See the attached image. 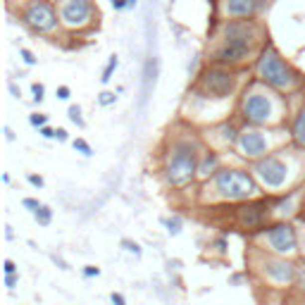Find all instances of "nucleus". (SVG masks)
<instances>
[{
  "label": "nucleus",
  "instance_id": "42",
  "mask_svg": "<svg viewBox=\"0 0 305 305\" xmlns=\"http://www.w3.org/2000/svg\"><path fill=\"white\" fill-rule=\"evenodd\" d=\"M5 236H7V241L14 239V231H12V227H5Z\"/></svg>",
  "mask_w": 305,
  "mask_h": 305
},
{
  "label": "nucleus",
  "instance_id": "20",
  "mask_svg": "<svg viewBox=\"0 0 305 305\" xmlns=\"http://www.w3.org/2000/svg\"><path fill=\"white\" fill-rule=\"evenodd\" d=\"M33 219H36L41 227H48V224L53 222V210H50L48 205H41L36 212H33Z\"/></svg>",
  "mask_w": 305,
  "mask_h": 305
},
{
  "label": "nucleus",
  "instance_id": "35",
  "mask_svg": "<svg viewBox=\"0 0 305 305\" xmlns=\"http://www.w3.org/2000/svg\"><path fill=\"white\" fill-rule=\"evenodd\" d=\"M100 274V267H96V265H86L84 267V277L86 279H93V277H98Z\"/></svg>",
  "mask_w": 305,
  "mask_h": 305
},
{
  "label": "nucleus",
  "instance_id": "4",
  "mask_svg": "<svg viewBox=\"0 0 305 305\" xmlns=\"http://www.w3.org/2000/svg\"><path fill=\"white\" fill-rule=\"evenodd\" d=\"M296 148V146H294ZM251 172L255 174V179L260 181V186L265 188L267 196H279L286 193V188L294 184L296 174H298V167H301V148H296L294 152L279 151L265 155L260 160L248 164Z\"/></svg>",
  "mask_w": 305,
  "mask_h": 305
},
{
  "label": "nucleus",
  "instance_id": "5",
  "mask_svg": "<svg viewBox=\"0 0 305 305\" xmlns=\"http://www.w3.org/2000/svg\"><path fill=\"white\" fill-rule=\"evenodd\" d=\"M212 200L219 203H246L265 196V188L255 179L251 167H222L212 179L203 181Z\"/></svg>",
  "mask_w": 305,
  "mask_h": 305
},
{
  "label": "nucleus",
  "instance_id": "18",
  "mask_svg": "<svg viewBox=\"0 0 305 305\" xmlns=\"http://www.w3.org/2000/svg\"><path fill=\"white\" fill-rule=\"evenodd\" d=\"M162 224L167 229V234L169 236H176V234H181V229H184V222L179 215H169V217H162Z\"/></svg>",
  "mask_w": 305,
  "mask_h": 305
},
{
  "label": "nucleus",
  "instance_id": "8",
  "mask_svg": "<svg viewBox=\"0 0 305 305\" xmlns=\"http://www.w3.org/2000/svg\"><path fill=\"white\" fill-rule=\"evenodd\" d=\"M286 141H291V136H289V131L282 134L279 127H248V124H243L234 151L239 152L243 160L255 162V160H260L265 155L279 151L282 143Z\"/></svg>",
  "mask_w": 305,
  "mask_h": 305
},
{
  "label": "nucleus",
  "instance_id": "14",
  "mask_svg": "<svg viewBox=\"0 0 305 305\" xmlns=\"http://www.w3.org/2000/svg\"><path fill=\"white\" fill-rule=\"evenodd\" d=\"M207 134H210V141L217 143V151H224V148H234V146H236L241 127L231 120H222V122H217V124H212Z\"/></svg>",
  "mask_w": 305,
  "mask_h": 305
},
{
  "label": "nucleus",
  "instance_id": "38",
  "mask_svg": "<svg viewBox=\"0 0 305 305\" xmlns=\"http://www.w3.org/2000/svg\"><path fill=\"white\" fill-rule=\"evenodd\" d=\"M2 270H5V274H17V265L7 258V260L2 262Z\"/></svg>",
  "mask_w": 305,
  "mask_h": 305
},
{
  "label": "nucleus",
  "instance_id": "28",
  "mask_svg": "<svg viewBox=\"0 0 305 305\" xmlns=\"http://www.w3.org/2000/svg\"><path fill=\"white\" fill-rule=\"evenodd\" d=\"M117 103V96H115V91H103L98 96V105L103 108H108V105H115Z\"/></svg>",
  "mask_w": 305,
  "mask_h": 305
},
{
  "label": "nucleus",
  "instance_id": "36",
  "mask_svg": "<svg viewBox=\"0 0 305 305\" xmlns=\"http://www.w3.org/2000/svg\"><path fill=\"white\" fill-rule=\"evenodd\" d=\"M110 301H112V305H127V298H124L120 291H112V294H110Z\"/></svg>",
  "mask_w": 305,
  "mask_h": 305
},
{
  "label": "nucleus",
  "instance_id": "44",
  "mask_svg": "<svg viewBox=\"0 0 305 305\" xmlns=\"http://www.w3.org/2000/svg\"><path fill=\"white\" fill-rule=\"evenodd\" d=\"M303 253H305V248H303Z\"/></svg>",
  "mask_w": 305,
  "mask_h": 305
},
{
  "label": "nucleus",
  "instance_id": "21",
  "mask_svg": "<svg viewBox=\"0 0 305 305\" xmlns=\"http://www.w3.org/2000/svg\"><path fill=\"white\" fill-rule=\"evenodd\" d=\"M117 65H120V57L117 55H112L108 60V65H105V69H103V76H100V84H110V79H112V74H115V69H117Z\"/></svg>",
  "mask_w": 305,
  "mask_h": 305
},
{
  "label": "nucleus",
  "instance_id": "3",
  "mask_svg": "<svg viewBox=\"0 0 305 305\" xmlns=\"http://www.w3.org/2000/svg\"><path fill=\"white\" fill-rule=\"evenodd\" d=\"M258 41H260V29L253 19H227L224 29H222V41L212 50V62L224 67H239L248 62L258 50Z\"/></svg>",
  "mask_w": 305,
  "mask_h": 305
},
{
  "label": "nucleus",
  "instance_id": "11",
  "mask_svg": "<svg viewBox=\"0 0 305 305\" xmlns=\"http://www.w3.org/2000/svg\"><path fill=\"white\" fill-rule=\"evenodd\" d=\"M22 22L36 33H53L60 26L57 5L50 0H29L22 7Z\"/></svg>",
  "mask_w": 305,
  "mask_h": 305
},
{
  "label": "nucleus",
  "instance_id": "39",
  "mask_svg": "<svg viewBox=\"0 0 305 305\" xmlns=\"http://www.w3.org/2000/svg\"><path fill=\"white\" fill-rule=\"evenodd\" d=\"M38 134H41L43 139H55V129H53V127H48V124H45V127H41V129H38Z\"/></svg>",
  "mask_w": 305,
  "mask_h": 305
},
{
  "label": "nucleus",
  "instance_id": "26",
  "mask_svg": "<svg viewBox=\"0 0 305 305\" xmlns=\"http://www.w3.org/2000/svg\"><path fill=\"white\" fill-rule=\"evenodd\" d=\"M29 124H31L33 129H41V127L48 124V115H43V112H31L29 115Z\"/></svg>",
  "mask_w": 305,
  "mask_h": 305
},
{
  "label": "nucleus",
  "instance_id": "16",
  "mask_svg": "<svg viewBox=\"0 0 305 305\" xmlns=\"http://www.w3.org/2000/svg\"><path fill=\"white\" fill-rule=\"evenodd\" d=\"M260 7V0H224V14L231 19H251Z\"/></svg>",
  "mask_w": 305,
  "mask_h": 305
},
{
  "label": "nucleus",
  "instance_id": "23",
  "mask_svg": "<svg viewBox=\"0 0 305 305\" xmlns=\"http://www.w3.org/2000/svg\"><path fill=\"white\" fill-rule=\"evenodd\" d=\"M120 246H122V248H124L127 253H131L134 258H141V255H143L141 243H136V241H131V239H122V241H120Z\"/></svg>",
  "mask_w": 305,
  "mask_h": 305
},
{
  "label": "nucleus",
  "instance_id": "30",
  "mask_svg": "<svg viewBox=\"0 0 305 305\" xmlns=\"http://www.w3.org/2000/svg\"><path fill=\"white\" fill-rule=\"evenodd\" d=\"M19 55H22V60H24V62H26L29 67H33L36 62H38V60H36V55H33L31 50H29V48H22V50H19Z\"/></svg>",
  "mask_w": 305,
  "mask_h": 305
},
{
  "label": "nucleus",
  "instance_id": "40",
  "mask_svg": "<svg viewBox=\"0 0 305 305\" xmlns=\"http://www.w3.org/2000/svg\"><path fill=\"white\" fill-rule=\"evenodd\" d=\"M2 134H5V139H7V141H14V134H12V129L10 127H2Z\"/></svg>",
  "mask_w": 305,
  "mask_h": 305
},
{
  "label": "nucleus",
  "instance_id": "25",
  "mask_svg": "<svg viewBox=\"0 0 305 305\" xmlns=\"http://www.w3.org/2000/svg\"><path fill=\"white\" fill-rule=\"evenodd\" d=\"M31 93H33V103H36V105H41V103H43V98H45V86L41 84V81H33V84H31Z\"/></svg>",
  "mask_w": 305,
  "mask_h": 305
},
{
  "label": "nucleus",
  "instance_id": "41",
  "mask_svg": "<svg viewBox=\"0 0 305 305\" xmlns=\"http://www.w3.org/2000/svg\"><path fill=\"white\" fill-rule=\"evenodd\" d=\"M10 91L14 98H22V91H17V86H14V81H10Z\"/></svg>",
  "mask_w": 305,
  "mask_h": 305
},
{
  "label": "nucleus",
  "instance_id": "7",
  "mask_svg": "<svg viewBox=\"0 0 305 305\" xmlns=\"http://www.w3.org/2000/svg\"><path fill=\"white\" fill-rule=\"evenodd\" d=\"M236 93H239V74L234 72V67L224 65L205 67L198 76L196 86L191 88V96L207 103H224L236 98Z\"/></svg>",
  "mask_w": 305,
  "mask_h": 305
},
{
  "label": "nucleus",
  "instance_id": "34",
  "mask_svg": "<svg viewBox=\"0 0 305 305\" xmlns=\"http://www.w3.org/2000/svg\"><path fill=\"white\" fill-rule=\"evenodd\" d=\"M55 96H57V100H69V96H72V91H69V86H57V91H55Z\"/></svg>",
  "mask_w": 305,
  "mask_h": 305
},
{
  "label": "nucleus",
  "instance_id": "6",
  "mask_svg": "<svg viewBox=\"0 0 305 305\" xmlns=\"http://www.w3.org/2000/svg\"><path fill=\"white\" fill-rule=\"evenodd\" d=\"M255 79L279 93H291L303 81L301 72L286 57L279 55L274 45H265L255 57Z\"/></svg>",
  "mask_w": 305,
  "mask_h": 305
},
{
  "label": "nucleus",
  "instance_id": "22",
  "mask_svg": "<svg viewBox=\"0 0 305 305\" xmlns=\"http://www.w3.org/2000/svg\"><path fill=\"white\" fill-rule=\"evenodd\" d=\"M296 294L298 296H305V260L298 262V272H296Z\"/></svg>",
  "mask_w": 305,
  "mask_h": 305
},
{
  "label": "nucleus",
  "instance_id": "33",
  "mask_svg": "<svg viewBox=\"0 0 305 305\" xmlns=\"http://www.w3.org/2000/svg\"><path fill=\"white\" fill-rule=\"evenodd\" d=\"M26 181H29L31 186H36V188H43L45 186V181H43V176L41 174H29L26 176Z\"/></svg>",
  "mask_w": 305,
  "mask_h": 305
},
{
  "label": "nucleus",
  "instance_id": "13",
  "mask_svg": "<svg viewBox=\"0 0 305 305\" xmlns=\"http://www.w3.org/2000/svg\"><path fill=\"white\" fill-rule=\"evenodd\" d=\"M57 14L60 24L67 29H84L93 22V0H57Z\"/></svg>",
  "mask_w": 305,
  "mask_h": 305
},
{
  "label": "nucleus",
  "instance_id": "17",
  "mask_svg": "<svg viewBox=\"0 0 305 305\" xmlns=\"http://www.w3.org/2000/svg\"><path fill=\"white\" fill-rule=\"evenodd\" d=\"M289 136H291V143L296 148L305 151V103L294 112L291 117V124H289Z\"/></svg>",
  "mask_w": 305,
  "mask_h": 305
},
{
  "label": "nucleus",
  "instance_id": "32",
  "mask_svg": "<svg viewBox=\"0 0 305 305\" xmlns=\"http://www.w3.org/2000/svg\"><path fill=\"white\" fill-rule=\"evenodd\" d=\"M17 284H19V274H5V286H7V291H14Z\"/></svg>",
  "mask_w": 305,
  "mask_h": 305
},
{
  "label": "nucleus",
  "instance_id": "31",
  "mask_svg": "<svg viewBox=\"0 0 305 305\" xmlns=\"http://www.w3.org/2000/svg\"><path fill=\"white\" fill-rule=\"evenodd\" d=\"M136 0H112V7L115 10H127V7H134Z\"/></svg>",
  "mask_w": 305,
  "mask_h": 305
},
{
  "label": "nucleus",
  "instance_id": "29",
  "mask_svg": "<svg viewBox=\"0 0 305 305\" xmlns=\"http://www.w3.org/2000/svg\"><path fill=\"white\" fill-rule=\"evenodd\" d=\"M41 205H43V203H38L36 198H22V207H26L29 212H36Z\"/></svg>",
  "mask_w": 305,
  "mask_h": 305
},
{
  "label": "nucleus",
  "instance_id": "10",
  "mask_svg": "<svg viewBox=\"0 0 305 305\" xmlns=\"http://www.w3.org/2000/svg\"><path fill=\"white\" fill-rule=\"evenodd\" d=\"M253 270L258 272L265 284H270L272 289H289L294 286L296 282V272H298V262L294 258H284V255H277V253H270L265 248H258L253 251Z\"/></svg>",
  "mask_w": 305,
  "mask_h": 305
},
{
  "label": "nucleus",
  "instance_id": "27",
  "mask_svg": "<svg viewBox=\"0 0 305 305\" xmlns=\"http://www.w3.org/2000/svg\"><path fill=\"white\" fill-rule=\"evenodd\" d=\"M210 248H212L215 253H219V255H224V253H227V248H229L227 236H217V239H215L212 243H210Z\"/></svg>",
  "mask_w": 305,
  "mask_h": 305
},
{
  "label": "nucleus",
  "instance_id": "43",
  "mask_svg": "<svg viewBox=\"0 0 305 305\" xmlns=\"http://www.w3.org/2000/svg\"><path fill=\"white\" fill-rule=\"evenodd\" d=\"M291 305H305V301H298V303H291Z\"/></svg>",
  "mask_w": 305,
  "mask_h": 305
},
{
  "label": "nucleus",
  "instance_id": "1",
  "mask_svg": "<svg viewBox=\"0 0 305 305\" xmlns=\"http://www.w3.org/2000/svg\"><path fill=\"white\" fill-rule=\"evenodd\" d=\"M289 112L286 96L253 79L236 100V115L248 127H282Z\"/></svg>",
  "mask_w": 305,
  "mask_h": 305
},
{
  "label": "nucleus",
  "instance_id": "19",
  "mask_svg": "<svg viewBox=\"0 0 305 305\" xmlns=\"http://www.w3.org/2000/svg\"><path fill=\"white\" fill-rule=\"evenodd\" d=\"M67 117H69V122H72V124H76L79 129H84V127H86V120H84V115H81V105H69V110H67Z\"/></svg>",
  "mask_w": 305,
  "mask_h": 305
},
{
  "label": "nucleus",
  "instance_id": "2",
  "mask_svg": "<svg viewBox=\"0 0 305 305\" xmlns=\"http://www.w3.org/2000/svg\"><path fill=\"white\" fill-rule=\"evenodd\" d=\"M205 151L196 134H174L162 152V179L169 186H186L198 179V162Z\"/></svg>",
  "mask_w": 305,
  "mask_h": 305
},
{
  "label": "nucleus",
  "instance_id": "15",
  "mask_svg": "<svg viewBox=\"0 0 305 305\" xmlns=\"http://www.w3.org/2000/svg\"><path fill=\"white\" fill-rule=\"evenodd\" d=\"M222 169V152L217 148H205L198 162V181H207Z\"/></svg>",
  "mask_w": 305,
  "mask_h": 305
},
{
  "label": "nucleus",
  "instance_id": "37",
  "mask_svg": "<svg viewBox=\"0 0 305 305\" xmlns=\"http://www.w3.org/2000/svg\"><path fill=\"white\" fill-rule=\"evenodd\" d=\"M55 139H57L60 143H65V141H69V134H67V129L57 127V129H55Z\"/></svg>",
  "mask_w": 305,
  "mask_h": 305
},
{
  "label": "nucleus",
  "instance_id": "12",
  "mask_svg": "<svg viewBox=\"0 0 305 305\" xmlns=\"http://www.w3.org/2000/svg\"><path fill=\"white\" fill-rule=\"evenodd\" d=\"M234 222L241 229H248V231H258L267 222H272L270 196H260V198H255V200L236 203V207H234Z\"/></svg>",
  "mask_w": 305,
  "mask_h": 305
},
{
  "label": "nucleus",
  "instance_id": "9",
  "mask_svg": "<svg viewBox=\"0 0 305 305\" xmlns=\"http://www.w3.org/2000/svg\"><path fill=\"white\" fill-rule=\"evenodd\" d=\"M253 236L258 239V248L284 258H296L301 253V234L291 219H272L262 229L253 231Z\"/></svg>",
  "mask_w": 305,
  "mask_h": 305
},
{
  "label": "nucleus",
  "instance_id": "24",
  "mask_svg": "<svg viewBox=\"0 0 305 305\" xmlns=\"http://www.w3.org/2000/svg\"><path fill=\"white\" fill-rule=\"evenodd\" d=\"M72 146H74V151L81 152L84 157H91V155H93V148H91V143H88L86 139H81V136H79V139H74V141H72Z\"/></svg>",
  "mask_w": 305,
  "mask_h": 305
}]
</instances>
